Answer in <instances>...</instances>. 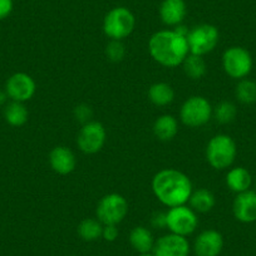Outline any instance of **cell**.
I'll use <instances>...</instances> for the list:
<instances>
[{
    "mask_svg": "<svg viewBox=\"0 0 256 256\" xmlns=\"http://www.w3.org/2000/svg\"><path fill=\"white\" fill-rule=\"evenodd\" d=\"M8 94H6V90H0V108L6 107V100H8Z\"/></svg>",
    "mask_w": 256,
    "mask_h": 256,
    "instance_id": "obj_32",
    "label": "cell"
},
{
    "mask_svg": "<svg viewBox=\"0 0 256 256\" xmlns=\"http://www.w3.org/2000/svg\"><path fill=\"white\" fill-rule=\"evenodd\" d=\"M154 238L151 231L144 226H136L130 234V244L138 254L151 252L154 246Z\"/></svg>",
    "mask_w": 256,
    "mask_h": 256,
    "instance_id": "obj_18",
    "label": "cell"
},
{
    "mask_svg": "<svg viewBox=\"0 0 256 256\" xmlns=\"http://www.w3.org/2000/svg\"><path fill=\"white\" fill-rule=\"evenodd\" d=\"M166 228L170 232L187 238L198 228V214L186 205L171 208L166 212Z\"/></svg>",
    "mask_w": 256,
    "mask_h": 256,
    "instance_id": "obj_8",
    "label": "cell"
},
{
    "mask_svg": "<svg viewBox=\"0 0 256 256\" xmlns=\"http://www.w3.org/2000/svg\"><path fill=\"white\" fill-rule=\"evenodd\" d=\"M107 140V132L104 126L98 120H90V122L82 124L77 134V146L83 154H98L103 148Z\"/></svg>",
    "mask_w": 256,
    "mask_h": 256,
    "instance_id": "obj_10",
    "label": "cell"
},
{
    "mask_svg": "<svg viewBox=\"0 0 256 256\" xmlns=\"http://www.w3.org/2000/svg\"><path fill=\"white\" fill-rule=\"evenodd\" d=\"M154 134L160 141H171L178 134V122L172 114H162L154 123Z\"/></svg>",
    "mask_w": 256,
    "mask_h": 256,
    "instance_id": "obj_17",
    "label": "cell"
},
{
    "mask_svg": "<svg viewBox=\"0 0 256 256\" xmlns=\"http://www.w3.org/2000/svg\"><path fill=\"white\" fill-rule=\"evenodd\" d=\"M152 225L156 228H166V214L164 212H156L152 216L151 220Z\"/></svg>",
    "mask_w": 256,
    "mask_h": 256,
    "instance_id": "obj_31",
    "label": "cell"
},
{
    "mask_svg": "<svg viewBox=\"0 0 256 256\" xmlns=\"http://www.w3.org/2000/svg\"><path fill=\"white\" fill-rule=\"evenodd\" d=\"M152 191L162 205L171 208L186 205L194 187L186 174L174 168H164L152 178Z\"/></svg>",
    "mask_w": 256,
    "mask_h": 256,
    "instance_id": "obj_1",
    "label": "cell"
},
{
    "mask_svg": "<svg viewBox=\"0 0 256 256\" xmlns=\"http://www.w3.org/2000/svg\"><path fill=\"white\" fill-rule=\"evenodd\" d=\"M235 96L242 104H252L256 102V82L250 80H240L235 90Z\"/></svg>",
    "mask_w": 256,
    "mask_h": 256,
    "instance_id": "obj_25",
    "label": "cell"
},
{
    "mask_svg": "<svg viewBox=\"0 0 256 256\" xmlns=\"http://www.w3.org/2000/svg\"><path fill=\"white\" fill-rule=\"evenodd\" d=\"M232 212L240 222L250 224L256 221V191L248 190L238 194L232 204Z\"/></svg>",
    "mask_w": 256,
    "mask_h": 256,
    "instance_id": "obj_14",
    "label": "cell"
},
{
    "mask_svg": "<svg viewBox=\"0 0 256 256\" xmlns=\"http://www.w3.org/2000/svg\"><path fill=\"white\" fill-rule=\"evenodd\" d=\"M212 106L202 96L187 98L180 110V120L190 128H198L208 123L212 117Z\"/></svg>",
    "mask_w": 256,
    "mask_h": 256,
    "instance_id": "obj_5",
    "label": "cell"
},
{
    "mask_svg": "<svg viewBox=\"0 0 256 256\" xmlns=\"http://www.w3.org/2000/svg\"><path fill=\"white\" fill-rule=\"evenodd\" d=\"M148 100L157 107H166L174 100V90L168 83L157 82L148 88Z\"/></svg>",
    "mask_w": 256,
    "mask_h": 256,
    "instance_id": "obj_21",
    "label": "cell"
},
{
    "mask_svg": "<svg viewBox=\"0 0 256 256\" xmlns=\"http://www.w3.org/2000/svg\"><path fill=\"white\" fill-rule=\"evenodd\" d=\"M104 53L108 60L118 63V62H122L126 56V46L122 40H110V43L106 46Z\"/></svg>",
    "mask_w": 256,
    "mask_h": 256,
    "instance_id": "obj_27",
    "label": "cell"
},
{
    "mask_svg": "<svg viewBox=\"0 0 256 256\" xmlns=\"http://www.w3.org/2000/svg\"><path fill=\"white\" fill-rule=\"evenodd\" d=\"M103 224L98 218H84L78 225V235L84 241H96L102 238Z\"/></svg>",
    "mask_w": 256,
    "mask_h": 256,
    "instance_id": "obj_24",
    "label": "cell"
},
{
    "mask_svg": "<svg viewBox=\"0 0 256 256\" xmlns=\"http://www.w3.org/2000/svg\"><path fill=\"white\" fill-rule=\"evenodd\" d=\"M73 114H74V118L82 124H86V123L90 122L93 117V110L92 108L90 107L86 103H82V104H78L77 107L73 110Z\"/></svg>",
    "mask_w": 256,
    "mask_h": 256,
    "instance_id": "obj_28",
    "label": "cell"
},
{
    "mask_svg": "<svg viewBox=\"0 0 256 256\" xmlns=\"http://www.w3.org/2000/svg\"><path fill=\"white\" fill-rule=\"evenodd\" d=\"M236 114H238V110L236 106L232 102L228 100H222L212 110V116L216 120V122L221 123V124H228L235 120Z\"/></svg>",
    "mask_w": 256,
    "mask_h": 256,
    "instance_id": "obj_26",
    "label": "cell"
},
{
    "mask_svg": "<svg viewBox=\"0 0 256 256\" xmlns=\"http://www.w3.org/2000/svg\"><path fill=\"white\" fill-rule=\"evenodd\" d=\"M128 214V202L120 194H108L98 202L96 208L97 218L103 225H118Z\"/></svg>",
    "mask_w": 256,
    "mask_h": 256,
    "instance_id": "obj_7",
    "label": "cell"
},
{
    "mask_svg": "<svg viewBox=\"0 0 256 256\" xmlns=\"http://www.w3.org/2000/svg\"><path fill=\"white\" fill-rule=\"evenodd\" d=\"M148 52L154 62L162 67L176 68L190 54L187 38L174 29L158 30L148 40Z\"/></svg>",
    "mask_w": 256,
    "mask_h": 256,
    "instance_id": "obj_2",
    "label": "cell"
},
{
    "mask_svg": "<svg viewBox=\"0 0 256 256\" xmlns=\"http://www.w3.org/2000/svg\"><path fill=\"white\" fill-rule=\"evenodd\" d=\"M222 67L234 80H244L252 70L251 54L242 46H230L222 54Z\"/></svg>",
    "mask_w": 256,
    "mask_h": 256,
    "instance_id": "obj_9",
    "label": "cell"
},
{
    "mask_svg": "<svg viewBox=\"0 0 256 256\" xmlns=\"http://www.w3.org/2000/svg\"><path fill=\"white\" fill-rule=\"evenodd\" d=\"M190 251L191 248L187 238L170 232L154 241L152 252L154 256H188Z\"/></svg>",
    "mask_w": 256,
    "mask_h": 256,
    "instance_id": "obj_12",
    "label": "cell"
},
{
    "mask_svg": "<svg viewBox=\"0 0 256 256\" xmlns=\"http://www.w3.org/2000/svg\"><path fill=\"white\" fill-rule=\"evenodd\" d=\"M181 66L184 68V74L192 80H201L206 74V70H208V66H206L204 56L191 53L184 58V63Z\"/></svg>",
    "mask_w": 256,
    "mask_h": 256,
    "instance_id": "obj_23",
    "label": "cell"
},
{
    "mask_svg": "<svg viewBox=\"0 0 256 256\" xmlns=\"http://www.w3.org/2000/svg\"><path fill=\"white\" fill-rule=\"evenodd\" d=\"M238 154L236 144L228 134H216L206 146V160L212 168L222 171L234 164Z\"/></svg>",
    "mask_w": 256,
    "mask_h": 256,
    "instance_id": "obj_3",
    "label": "cell"
},
{
    "mask_svg": "<svg viewBox=\"0 0 256 256\" xmlns=\"http://www.w3.org/2000/svg\"><path fill=\"white\" fill-rule=\"evenodd\" d=\"M252 184L250 172L244 167H234L226 174V186L236 194H241L250 188Z\"/></svg>",
    "mask_w": 256,
    "mask_h": 256,
    "instance_id": "obj_19",
    "label": "cell"
},
{
    "mask_svg": "<svg viewBox=\"0 0 256 256\" xmlns=\"http://www.w3.org/2000/svg\"><path fill=\"white\" fill-rule=\"evenodd\" d=\"M187 14L184 0H164L160 6V18L167 26H177L182 24Z\"/></svg>",
    "mask_w": 256,
    "mask_h": 256,
    "instance_id": "obj_16",
    "label": "cell"
},
{
    "mask_svg": "<svg viewBox=\"0 0 256 256\" xmlns=\"http://www.w3.org/2000/svg\"><path fill=\"white\" fill-rule=\"evenodd\" d=\"M186 38L190 53L204 56L216 48L220 40V33L212 24H200L190 29Z\"/></svg>",
    "mask_w": 256,
    "mask_h": 256,
    "instance_id": "obj_6",
    "label": "cell"
},
{
    "mask_svg": "<svg viewBox=\"0 0 256 256\" xmlns=\"http://www.w3.org/2000/svg\"><path fill=\"white\" fill-rule=\"evenodd\" d=\"M49 164L58 174H72L77 166V158L70 148L66 146H56L49 154Z\"/></svg>",
    "mask_w": 256,
    "mask_h": 256,
    "instance_id": "obj_15",
    "label": "cell"
},
{
    "mask_svg": "<svg viewBox=\"0 0 256 256\" xmlns=\"http://www.w3.org/2000/svg\"><path fill=\"white\" fill-rule=\"evenodd\" d=\"M190 208L196 214L210 212L215 206L216 200L212 192L208 188H198L192 191L190 196Z\"/></svg>",
    "mask_w": 256,
    "mask_h": 256,
    "instance_id": "obj_20",
    "label": "cell"
},
{
    "mask_svg": "<svg viewBox=\"0 0 256 256\" xmlns=\"http://www.w3.org/2000/svg\"><path fill=\"white\" fill-rule=\"evenodd\" d=\"M4 118L12 127H22L28 122L29 112L24 103L12 100L4 107Z\"/></svg>",
    "mask_w": 256,
    "mask_h": 256,
    "instance_id": "obj_22",
    "label": "cell"
},
{
    "mask_svg": "<svg viewBox=\"0 0 256 256\" xmlns=\"http://www.w3.org/2000/svg\"><path fill=\"white\" fill-rule=\"evenodd\" d=\"M36 84L33 77L26 73L18 72L12 74L6 83V92L12 100L26 102L36 94Z\"/></svg>",
    "mask_w": 256,
    "mask_h": 256,
    "instance_id": "obj_11",
    "label": "cell"
},
{
    "mask_svg": "<svg viewBox=\"0 0 256 256\" xmlns=\"http://www.w3.org/2000/svg\"><path fill=\"white\" fill-rule=\"evenodd\" d=\"M138 256H154V254L152 252V251H151V252H144V254H140Z\"/></svg>",
    "mask_w": 256,
    "mask_h": 256,
    "instance_id": "obj_33",
    "label": "cell"
},
{
    "mask_svg": "<svg viewBox=\"0 0 256 256\" xmlns=\"http://www.w3.org/2000/svg\"><path fill=\"white\" fill-rule=\"evenodd\" d=\"M14 8L13 0H0V20L8 18Z\"/></svg>",
    "mask_w": 256,
    "mask_h": 256,
    "instance_id": "obj_30",
    "label": "cell"
},
{
    "mask_svg": "<svg viewBox=\"0 0 256 256\" xmlns=\"http://www.w3.org/2000/svg\"><path fill=\"white\" fill-rule=\"evenodd\" d=\"M136 26L134 13L126 6H116L103 19V32L110 40H123L131 36Z\"/></svg>",
    "mask_w": 256,
    "mask_h": 256,
    "instance_id": "obj_4",
    "label": "cell"
},
{
    "mask_svg": "<svg viewBox=\"0 0 256 256\" xmlns=\"http://www.w3.org/2000/svg\"><path fill=\"white\" fill-rule=\"evenodd\" d=\"M222 248V235L214 228H208L198 234L194 242V252L196 256H218Z\"/></svg>",
    "mask_w": 256,
    "mask_h": 256,
    "instance_id": "obj_13",
    "label": "cell"
},
{
    "mask_svg": "<svg viewBox=\"0 0 256 256\" xmlns=\"http://www.w3.org/2000/svg\"><path fill=\"white\" fill-rule=\"evenodd\" d=\"M118 225H103V231H102V238H104L108 242H112V241L117 240L118 235H120V231H118Z\"/></svg>",
    "mask_w": 256,
    "mask_h": 256,
    "instance_id": "obj_29",
    "label": "cell"
}]
</instances>
